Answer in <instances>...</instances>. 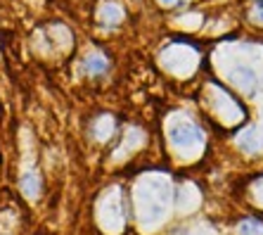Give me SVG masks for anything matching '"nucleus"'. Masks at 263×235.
I'll list each match as a JSON object with an SVG mask.
<instances>
[{
    "label": "nucleus",
    "instance_id": "7ed1b4c3",
    "mask_svg": "<svg viewBox=\"0 0 263 235\" xmlns=\"http://www.w3.org/2000/svg\"><path fill=\"white\" fill-rule=\"evenodd\" d=\"M100 19L107 22V24H114V22L121 19V10H119L117 5H104L102 10H100Z\"/></svg>",
    "mask_w": 263,
    "mask_h": 235
},
{
    "label": "nucleus",
    "instance_id": "6e6552de",
    "mask_svg": "<svg viewBox=\"0 0 263 235\" xmlns=\"http://www.w3.org/2000/svg\"><path fill=\"white\" fill-rule=\"evenodd\" d=\"M261 5H263V0H261Z\"/></svg>",
    "mask_w": 263,
    "mask_h": 235
},
{
    "label": "nucleus",
    "instance_id": "f257e3e1",
    "mask_svg": "<svg viewBox=\"0 0 263 235\" xmlns=\"http://www.w3.org/2000/svg\"><path fill=\"white\" fill-rule=\"evenodd\" d=\"M171 140L176 142V145H192V142L202 140V133H199L197 126L180 121V124L171 126Z\"/></svg>",
    "mask_w": 263,
    "mask_h": 235
},
{
    "label": "nucleus",
    "instance_id": "20e7f679",
    "mask_svg": "<svg viewBox=\"0 0 263 235\" xmlns=\"http://www.w3.org/2000/svg\"><path fill=\"white\" fill-rule=\"evenodd\" d=\"M239 145L245 150H249V152H256L258 150V138H256V131L254 129H249V131H245V136L239 138Z\"/></svg>",
    "mask_w": 263,
    "mask_h": 235
},
{
    "label": "nucleus",
    "instance_id": "423d86ee",
    "mask_svg": "<svg viewBox=\"0 0 263 235\" xmlns=\"http://www.w3.org/2000/svg\"><path fill=\"white\" fill-rule=\"evenodd\" d=\"M88 67H90L92 71H102V69L107 67V62H104V60H100V55H92V60L88 62Z\"/></svg>",
    "mask_w": 263,
    "mask_h": 235
},
{
    "label": "nucleus",
    "instance_id": "f03ea898",
    "mask_svg": "<svg viewBox=\"0 0 263 235\" xmlns=\"http://www.w3.org/2000/svg\"><path fill=\"white\" fill-rule=\"evenodd\" d=\"M233 81L237 83L239 88H245V91H254V86H256V76H254V71L247 67H237L233 69Z\"/></svg>",
    "mask_w": 263,
    "mask_h": 235
},
{
    "label": "nucleus",
    "instance_id": "39448f33",
    "mask_svg": "<svg viewBox=\"0 0 263 235\" xmlns=\"http://www.w3.org/2000/svg\"><path fill=\"white\" fill-rule=\"evenodd\" d=\"M22 188H24V192L29 195V197H36L38 188H41V183H38V178L33 176V173H26L24 178H22Z\"/></svg>",
    "mask_w": 263,
    "mask_h": 235
},
{
    "label": "nucleus",
    "instance_id": "0eeeda50",
    "mask_svg": "<svg viewBox=\"0 0 263 235\" xmlns=\"http://www.w3.org/2000/svg\"><path fill=\"white\" fill-rule=\"evenodd\" d=\"M161 3H164V5H183L185 0H161Z\"/></svg>",
    "mask_w": 263,
    "mask_h": 235
}]
</instances>
